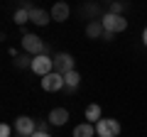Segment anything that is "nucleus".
Instances as JSON below:
<instances>
[{"mask_svg": "<svg viewBox=\"0 0 147 137\" xmlns=\"http://www.w3.org/2000/svg\"><path fill=\"white\" fill-rule=\"evenodd\" d=\"M100 39H105V42H113V32H108V30H105V32H103V37H100Z\"/></svg>", "mask_w": 147, "mask_h": 137, "instance_id": "aec40b11", "label": "nucleus"}, {"mask_svg": "<svg viewBox=\"0 0 147 137\" xmlns=\"http://www.w3.org/2000/svg\"><path fill=\"white\" fill-rule=\"evenodd\" d=\"M142 42H145V47H147V27H145V32H142Z\"/></svg>", "mask_w": 147, "mask_h": 137, "instance_id": "4be33fe9", "label": "nucleus"}, {"mask_svg": "<svg viewBox=\"0 0 147 137\" xmlns=\"http://www.w3.org/2000/svg\"><path fill=\"white\" fill-rule=\"evenodd\" d=\"M98 120H100V105L98 103H91V105L86 108V122L93 125V122H98Z\"/></svg>", "mask_w": 147, "mask_h": 137, "instance_id": "ddd939ff", "label": "nucleus"}, {"mask_svg": "<svg viewBox=\"0 0 147 137\" xmlns=\"http://www.w3.org/2000/svg\"><path fill=\"white\" fill-rule=\"evenodd\" d=\"M64 83H66V91H74L76 86L81 83V76H79V71H69V74H64Z\"/></svg>", "mask_w": 147, "mask_h": 137, "instance_id": "4468645a", "label": "nucleus"}, {"mask_svg": "<svg viewBox=\"0 0 147 137\" xmlns=\"http://www.w3.org/2000/svg\"><path fill=\"white\" fill-rule=\"evenodd\" d=\"M32 71H34L37 76H47L54 71V56H49V54H37L34 59H32Z\"/></svg>", "mask_w": 147, "mask_h": 137, "instance_id": "7ed1b4c3", "label": "nucleus"}, {"mask_svg": "<svg viewBox=\"0 0 147 137\" xmlns=\"http://www.w3.org/2000/svg\"><path fill=\"white\" fill-rule=\"evenodd\" d=\"M52 125L49 120H42V122H37V132H47V127Z\"/></svg>", "mask_w": 147, "mask_h": 137, "instance_id": "a211bd4d", "label": "nucleus"}, {"mask_svg": "<svg viewBox=\"0 0 147 137\" xmlns=\"http://www.w3.org/2000/svg\"><path fill=\"white\" fill-rule=\"evenodd\" d=\"M96 135V125H91V122H81V125L74 127V135L71 137H93Z\"/></svg>", "mask_w": 147, "mask_h": 137, "instance_id": "f8f14e48", "label": "nucleus"}, {"mask_svg": "<svg viewBox=\"0 0 147 137\" xmlns=\"http://www.w3.org/2000/svg\"><path fill=\"white\" fill-rule=\"evenodd\" d=\"M120 135V122L115 118H100L96 122V137H118Z\"/></svg>", "mask_w": 147, "mask_h": 137, "instance_id": "f257e3e1", "label": "nucleus"}, {"mask_svg": "<svg viewBox=\"0 0 147 137\" xmlns=\"http://www.w3.org/2000/svg\"><path fill=\"white\" fill-rule=\"evenodd\" d=\"M49 12H52V20H54V22H64V20H69L71 7H69L66 0H59V3H54V7H52Z\"/></svg>", "mask_w": 147, "mask_h": 137, "instance_id": "6e6552de", "label": "nucleus"}, {"mask_svg": "<svg viewBox=\"0 0 147 137\" xmlns=\"http://www.w3.org/2000/svg\"><path fill=\"white\" fill-rule=\"evenodd\" d=\"M123 7H125V5H123V3H118V0H115V3H110V12H115V15H120Z\"/></svg>", "mask_w": 147, "mask_h": 137, "instance_id": "f3484780", "label": "nucleus"}, {"mask_svg": "<svg viewBox=\"0 0 147 137\" xmlns=\"http://www.w3.org/2000/svg\"><path fill=\"white\" fill-rule=\"evenodd\" d=\"M22 49H25L27 54H32V56H37V54L44 52V42H42V37H37V34H25V37H22Z\"/></svg>", "mask_w": 147, "mask_h": 137, "instance_id": "0eeeda50", "label": "nucleus"}, {"mask_svg": "<svg viewBox=\"0 0 147 137\" xmlns=\"http://www.w3.org/2000/svg\"><path fill=\"white\" fill-rule=\"evenodd\" d=\"M10 135H12L10 125H0V137H10Z\"/></svg>", "mask_w": 147, "mask_h": 137, "instance_id": "6ab92c4d", "label": "nucleus"}, {"mask_svg": "<svg viewBox=\"0 0 147 137\" xmlns=\"http://www.w3.org/2000/svg\"><path fill=\"white\" fill-rule=\"evenodd\" d=\"M32 59H34V56H32V54H15V66L17 68H32Z\"/></svg>", "mask_w": 147, "mask_h": 137, "instance_id": "2eb2a0df", "label": "nucleus"}, {"mask_svg": "<svg viewBox=\"0 0 147 137\" xmlns=\"http://www.w3.org/2000/svg\"><path fill=\"white\" fill-rule=\"evenodd\" d=\"M103 32H105V27H103V22H98V20H91L88 25H86V37L88 39H100Z\"/></svg>", "mask_w": 147, "mask_h": 137, "instance_id": "9b49d317", "label": "nucleus"}, {"mask_svg": "<svg viewBox=\"0 0 147 137\" xmlns=\"http://www.w3.org/2000/svg\"><path fill=\"white\" fill-rule=\"evenodd\" d=\"M76 59L71 56L69 52H57L54 54V71L59 74H69V71H76Z\"/></svg>", "mask_w": 147, "mask_h": 137, "instance_id": "20e7f679", "label": "nucleus"}, {"mask_svg": "<svg viewBox=\"0 0 147 137\" xmlns=\"http://www.w3.org/2000/svg\"><path fill=\"white\" fill-rule=\"evenodd\" d=\"M49 20H52V12L42 10V7H32V10H30V22H34L37 27L49 25Z\"/></svg>", "mask_w": 147, "mask_h": 137, "instance_id": "1a4fd4ad", "label": "nucleus"}, {"mask_svg": "<svg viewBox=\"0 0 147 137\" xmlns=\"http://www.w3.org/2000/svg\"><path fill=\"white\" fill-rule=\"evenodd\" d=\"M12 20H15V25H25V22H30V10H25V7H17L15 15H12Z\"/></svg>", "mask_w": 147, "mask_h": 137, "instance_id": "dca6fc26", "label": "nucleus"}, {"mask_svg": "<svg viewBox=\"0 0 147 137\" xmlns=\"http://www.w3.org/2000/svg\"><path fill=\"white\" fill-rule=\"evenodd\" d=\"M47 120L52 122V125L61 127V125H66V122H69V110H66V108H54V110L49 113Z\"/></svg>", "mask_w": 147, "mask_h": 137, "instance_id": "9d476101", "label": "nucleus"}, {"mask_svg": "<svg viewBox=\"0 0 147 137\" xmlns=\"http://www.w3.org/2000/svg\"><path fill=\"white\" fill-rule=\"evenodd\" d=\"M100 22H103V27L108 32H113V34H118V32H125L127 30V20L123 15H115V12H108V15L100 17Z\"/></svg>", "mask_w": 147, "mask_h": 137, "instance_id": "f03ea898", "label": "nucleus"}, {"mask_svg": "<svg viewBox=\"0 0 147 137\" xmlns=\"http://www.w3.org/2000/svg\"><path fill=\"white\" fill-rule=\"evenodd\" d=\"M42 88L49 91V93H57V91L66 88V83H64V74H59V71H52V74L42 76Z\"/></svg>", "mask_w": 147, "mask_h": 137, "instance_id": "39448f33", "label": "nucleus"}, {"mask_svg": "<svg viewBox=\"0 0 147 137\" xmlns=\"http://www.w3.org/2000/svg\"><path fill=\"white\" fill-rule=\"evenodd\" d=\"M32 137H52V135H49V132H34Z\"/></svg>", "mask_w": 147, "mask_h": 137, "instance_id": "412c9836", "label": "nucleus"}, {"mask_svg": "<svg viewBox=\"0 0 147 137\" xmlns=\"http://www.w3.org/2000/svg\"><path fill=\"white\" fill-rule=\"evenodd\" d=\"M15 132H17L20 137H32V135L37 132V125H34L32 118L20 115V118H15Z\"/></svg>", "mask_w": 147, "mask_h": 137, "instance_id": "423d86ee", "label": "nucleus"}]
</instances>
